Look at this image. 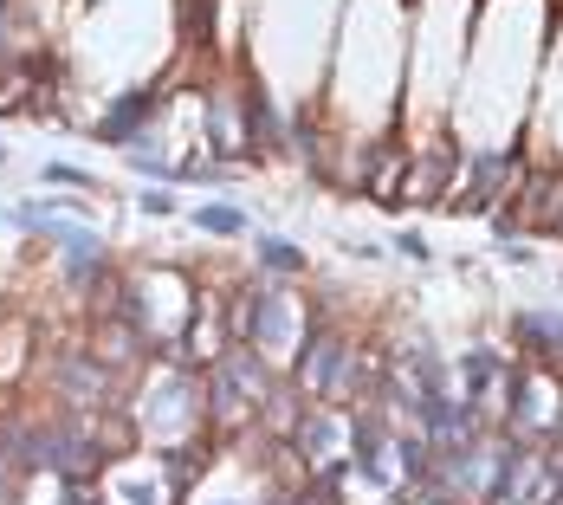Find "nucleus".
I'll return each mask as SVG.
<instances>
[{
	"instance_id": "nucleus-11",
	"label": "nucleus",
	"mask_w": 563,
	"mask_h": 505,
	"mask_svg": "<svg viewBox=\"0 0 563 505\" xmlns=\"http://www.w3.org/2000/svg\"><path fill=\"white\" fill-rule=\"evenodd\" d=\"M0 162H7V149H0Z\"/></svg>"
},
{
	"instance_id": "nucleus-3",
	"label": "nucleus",
	"mask_w": 563,
	"mask_h": 505,
	"mask_svg": "<svg viewBox=\"0 0 563 505\" xmlns=\"http://www.w3.org/2000/svg\"><path fill=\"white\" fill-rule=\"evenodd\" d=\"M149 111H156V98H130V104H117V111H111V124H104V136H130Z\"/></svg>"
},
{
	"instance_id": "nucleus-5",
	"label": "nucleus",
	"mask_w": 563,
	"mask_h": 505,
	"mask_svg": "<svg viewBox=\"0 0 563 505\" xmlns=\"http://www.w3.org/2000/svg\"><path fill=\"white\" fill-rule=\"evenodd\" d=\"M492 382V350H473V357H466V395H479Z\"/></svg>"
},
{
	"instance_id": "nucleus-8",
	"label": "nucleus",
	"mask_w": 563,
	"mask_h": 505,
	"mask_svg": "<svg viewBox=\"0 0 563 505\" xmlns=\"http://www.w3.org/2000/svg\"><path fill=\"white\" fill-rule=\"evenodd\" d=\"M395 253H408V259H428V240H421V234H395Z\"/></svg>"
},
{
	"instance_id": "nucleus-6",
	"label": "nucleus",
	"mask_w": 563,
	"mask_h": 505,
	"mask_svg": "<svg viewBox=\"0 0 563 505\" xmlns=\"http://www.w3.org/2000/svg\"><path fill=\"white\" fill-rule=\"evenodd\" d=\"M46 182H65V188H91L85 169H65V162H46Z\"/></svg>"
},
{
	"instance_id": "nucleus-10",
	"label": "nucleus",
	"mask_w": 563,
	"mask_h": 505,
	"mask_svg": "<svg viewBox=\"0 0 563 505\" xmlns=\"http://www.w3.org/2000/svg\"><path fill=\"white\" fill-rule=\"evenodd\" d=\"M65 505H91V499H85V493H65Z\"/></svg>"
},
{
	"instance_id": "nucleus-7",
	"label": "nucleus",
	"mask_w": 563,
	"mask_h": 505,
	"mask_svg": "<svg viewBox=\"0 0 563 505\" xmlns=\"http://www.w3.org/2000/svg\"><path fill=\"white\" fill-rule=\"evenodd\" d=\"M143 214H175V195H169V188H149V195H143Z\"/></svg>"
},
{
	"instance_id": "nucleus-4",
	"label": "nucleus",
	"mask_w": 563,
	"mask_h": 505,
	"mask_svg": "<svg viewBox=\"0 0 563 505\" xmlns=\"http://www.w3.org/2000/svg\"><path fill=\"white\" fill-rule=\"evenodd\" d=\"M259 259H266L272 272H298V266H305V253H298L292 240H259Z\"/></svg>"
},
{
	"instance_id": "nucleus-1",
	"label": "nucleus",
	"mask_w": 563,
	"mask_h": 505,
	"mask_svg": "<svg viewBox=\"0 0 563 505\" xmlns=\"http://www.w3.org/2000/svg\"><path fill=\"white\" fill-rule=\"evenodd\" d=\"M195 227H201V234H240V227H246V214L240 208H227V201H208V208H195Z\"/></svg>"
},
{
	"instance_id": "nucleus-2",
	"label": "nucleus",
	"mask_w": 563,
	"mask_h": 505,
	"mask_svg": "<svg viewBox=\"0 0 563 505\" xmlns=\"http://www.w3.org/2000/svg\"><path fill=\"white\" fill-rule=\"evenodd\" d=\"M518 337H531V344H544V350H563V318H544V311H518Z\"/></svg>"
},
{
	"instance_id": "nucleus-9",
	"label": "nucleus",
	"mask_w": 563,
	"mask_h": 505,
	"mask_svg": "<svg viewBox=\"0 0 563 505\" xmlns=\"http://www.w3.org/2000/svg\"><path fill=\"white\" fill-rule=\"evenodd\" d=\"M123 499H130V505H162V493H156V486H130Z\"/></svg>"
}]
</instances>
